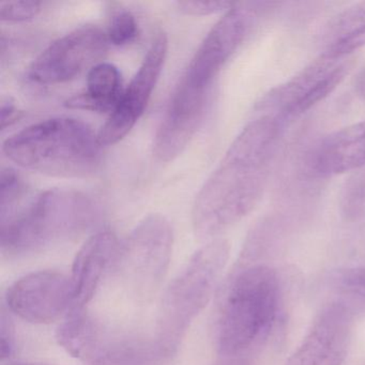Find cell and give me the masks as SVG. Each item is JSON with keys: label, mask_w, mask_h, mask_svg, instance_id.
<instances>
[{"label": "cell", "mask_w": 365, "mask_h": 365, "mask_svg": "<svg viewBox=\"0 0 365 365\" xmlns=\"http://www.w3.org/2000/svg\"><path fill=\"white\" fill-rule=\"evenodd\" d=\"M56 339L68 354L93 365H153L170 358L155 335L148 339L114 330L86 309H71Z\"/></svg>", "instance_id": "6"}, {"label": "cell", "mask_w": 365, "mask_h": 365, "mask_svg": "<svg viewBox=\"0 0 365 365\" xmlns=\"http://www.w3.org/2000/svg\"><path fill=\"white\" fill-rule=\"evenodd\" d=\"M279 274L266 264H247L230 277L217 319V349L234 359L268 339L279 317Z\"/></svg>", "instance_id": "2"}, {"label": "cell", "mask_w": 365, "mask_h": 365, "mask_svg": "<svg viewBox=\"0 0 365 365\" xmlns=\"http://www.w3.org/2000/svg\"><path fill=\"white\" fill-rule=\"evenodd\" d=\"M354 259L331 274L333 302L345 307L354 317L365 315V238Z\"/></svg>", "instance_id": "18"}, {"label": "cell", "mask_w": 365, "mask_h": 365, "mask_svg": "<svg viewBox=\"0 0 365 365\" xmlns=\"http://www.w3.org/2000/svg\"><path fill=\"white\" fill-rule=\"evenodd\" d=\"M99 204L83 192L52 189L0 221V247L9 256L40 251L78 236L99 221Z\"/></svg>", "instance_id": "4"}, {"label": "cell", "mask_w": 365, "mask_h": 365, "mask_svg": "<svg viewBox=\"0 0 365 365\" xmlns=\"http://www.w3.org/2000/svg\"><path fill=\"white\" fill-rule=\"evenodd\" d=\"M283 128L268 117L249 123L235 138L196 196L192 225L209 239L245 219L264 195Z\"/></svg>", "instance_id": "1"}, {"label": "cell", "mask_w": 365, "mask_h": 365, "mask_svg": "<svg viewBox=\"0 0 365 365\" xmlns=\"http://www.w3.org/2000/svg\"><path fill=\"white\" fill-rule=\"evenodd\" d=\"M343 208L350 217H356L365 208V172L348 182L344 191Z\"/></svg>", "instance_id": "21"}, {"label": "cell", "mask_w": 365, "mask_h": 365, "mask_svg": "<svg viewBox=\"0 0 365 365\" xmlns=\"http://www.w3.org/2000/svg\"><path fill=\"white\" fill-rule=\"evenodd\" d=\"M354 319L339 303H329L285 365H343L351 344Z\"/></svg>", "instance_id": "13"}, {"label": "cell", "mask_w": 365, "mask_h": 365, "mask_svg": "<svg viewBox=\"0 0 365 365\" xmlns=\"http://www.w3.org/2000/svg\"><path fill=\"white\" fill-rule=\"evenodd\" d=\"M8 159L21 168L63 178L93 174L102 160V145L87 123L53 117L16 132L4 143Z\"/></svg>", "instance_id": "3"}, {"label": "cell", "mask_w": 365, "mask_h": 365, "mask_svg": "<svg viewBox=\"0 0 365 365\" xmlns=\"http://www.w3.org/2000/svg\"><path fill=\"white\" fill-rule=\"evenodd\" d=\"M39 1H8L0 4V19L5 22H25L38 16Z\"/></svg>", "instance_id": "22"}, {"label": "cell", "mask_w": 365, "mask_h": 365, "mask_svg": "<svg viewBox=\"0 0 365 365\" xmlns=\"http://www.w3.org/2000/svg\"><path fill=\"white\" fill-rule=\"evenodd\" d=\"M8 365H53V364H44V363H36V362H9Z\"/></svg>", "instance_id": "27"}, {"label": "cell", "mask_w": 365, "mask_h": 365, "mask_svg": "<svg viewBox=\"0 0 365 365\" xmlns=\"http://www.w3.org/2000/svg\"><path fill=\"white\" fill-rule=\"evenodd\" d=\"M356 91L365 99V72H363L356 80Z\"/></svg>", "instance_id": "26"}, {"label": "cell", "mask_w": 365, "mask_h": 365, "mask_svg": "<svg viewBox=\"0 0 365 365\" xmlns=\"http://www.w3.org/2000/svg\"><path fill=\"white\" fill-rule=\"evenodd\" d=\"M120 242L110 230L97 232L84 243L72 266L73 304L71 309H86L106 273L114 266ZM70 309V311H71Z\"/></svg>", "instance_id": "15"}, {"label": "cell", "mask_w": 365, "mask_h": 365, "mask_svg": "<svg viewBox=\"0 0 365 365\" xmlns=\"http://www.w3.org/2000/svg\"><path fill=\"white\" fill-rule=\"evenodd\" d=\"M108 42L117 46L131 43L138 36V23L127 9H117L110 16L108 34Z\"/></svg>", "instance_id": "20"}, {"label": "cell", "mask_w": 365, "mask_h": 365, "mask_svg": "<svg viewBox=\"0 0 365 365\" xmlns=\"http://www.w3.org/2000/svg\"><path fill=\"white\" fill-rule=\"evenodd\" d=\"M174 247V234L164 215L144 217L120 243L114 266L136 296L147 298L161 285L168 273Z\"/></svg>", "instance_id": "8"}, {"label": "cell", "mask_w": 365, "mask_h": 365, "mask_svg": "<svg viewBox=\"0 0 365 365\" xmlns=\"http://www.w3.org/2000/svg\"><path fill=\"white\" fill-rule=\"evenodd\" d=\"M251 14L241 4H235L225 12L196 51L178 84L194 93L210 96L215 78L247 36Z\"/></svg>", "instance_id": "10"}, {"label": "cell", "mask_w": 365, "mask_h": 365, "mask_svg": "<svg viewBox=\"0 0 365 365\" xmlns=\"http://www.w3.org/2000/svg\"><path fill=\"white\" fill-rule=\"evenodd\" d=\"M168 48V37L160 31L153 38L140 69L127 88L123 89L118 103L98 133L102 146L116 144L123 140L144 114L163 70Z\"/></svg>", "instance_id": "12"}, {"label": "cell", "mask_w": 365, "mask_h": 365, "mask_svg": "<svg viewBox=\"0 0 365 365\" xmlns=\"http://www.w3.org/2000/svg\"><path fill=\"white\" fill-rule=\"evenodd\" d=\"M14 327L9 318L5 315V312H3L1 322H0V354H1L3 362L9 360L14 351Z\"/></svg>", "instance_id": "24"}, {"label": "cell", "mask_w": 365, "mask_h": 365, "mask_svg": "<svg viewBox=\"0 0 365 365\" xmlns=\"http://www.w3.org/2000/svg\"><path fill=\"white\" fill-rule=\"evenodd\" d=\"M108 35L97 26L80 27L48 46L31 63L29 78L39 85L69 82L98 61L108 51Z\"/></svg>", "instance_id": "9"}, {"label": "cell", "mask_w": 365, "mask_h": 365, "mask_svg": "<svg viewBox=\"0 0 365 365\" xmlns=\"http://www.w3.org/2000/svg\"><path fill=\"white\" fill-rule=\"evenodd\" d=\"M230 253L227 240L212 239L193 254L170 282L162 299L155 333L168 356L177 351L192 322L212 298Z\"/></svg>", "instance_id": "5"}, {"label": "cell", "mask_w": 365, "mask_h": 365, "mask_svg": "<svg viewBox=\"0 0 365 365\" xmlns=\"http://www.w3.org/2000/svg\"><path fill=\"white\" fill-rule=\"evenodd\" d=\"M177 8L187 16H210L227 12L235 3L230 1H178Z\"/></svg>", "instance_id": "23"}, {"label": "cell", "mask_w": 365, "mask_h": 365, "mask_svg": "<svg viewBox=\"0 0 365 365\" xmlns=\"http://www.w3.org/2000/svg\"><path fill=\"white\" fill-rule=\"evenodd\" d=\"M365 46V1L337 14L322 33V54L344 58Z\"/></svg>", "instance_id": "16"}, {"label": "cell", "mask_w": 365, "mask_h": 365, "mask_svg": "<svg viewBox=\"0 0 365 365\" xmlns=\"http://www.w3.org/2000/svg\"><path fill=\"white\" fill-rule=\"evenodd\" d=\"M313 176L327 178L365 168V120L320 138L305 157Z\"/></svg>", "instance_id": "14"}, {"label": "cell", "mask_w": 365, "mask_h": 365, "mask_svg": "<svg viewBox=\"0 0 365 365\" xmlns=\"http://www.w3.org/2000/svg\"><path fill=\"white\" fill-rule=\"evenodd\" d=\"M6 304L10 312L25 322L51 324L71 309V279L57 271L29 273L8 288Z\"/></svg>", "instance_id": "11"}, {"label": "cell", "mask_w": 365, "mask_h": 365, "mask_svg": "<svg viewBox=\"0 0 365 365\" xmlns=\"http://www.w3.org/2000/svg\"><path fill=\"white\" fill-rule=\"evenodd\" d=\"M19 110H16V103L10 97H3L0 103V120H1V129L5 130L9 127L14 121L19 118Z\"/></svg>", "instance_id": "25"}, {"label": "cell", "mask_w": 365, "mask_h": 365, "mask_svg": "<svg viewBox=\"0 0 365 365\" xmlns=\"http://www.w3.org/2000/svg\"><path fill=\"white\" fill-rule=\"evenodd\" d=\"M86 86L84 93L66 102L68 108L112 113L123 91L119 70L112 63H99L91 68Z\"/></svg>", "instance_id": "17"}, {"label": "cell", "mask_w": 365, "mask_h": 365, "mask_svg": "<svg viewBox=\"0 0 365 365\" xmlns=\"http://www.w3.org/2000/svg\"><path fill=\"white\" fill-rule=\"evenodd\" d=\"M26 187L20 175L12 168H4L0 176V221L11 217L21 208Z\"/></svg>", "instance_id": "19"}, {"label": "cell", "mask_w": 365, "mask_h": 365, "mask_svg": "<svg viewBox=\"0 0 365 365\" xmlns=\"http://www.w3.org/2000/svg\"><path fill=\"white\" fill-rule=\"evenodd\" d=\"M352 68L350 57L322 54L296 76L274 87L256 106L259 117H268L282 128L326 99L345 80Z\"/></svg>", "instance_id": "7"}]
</instances>
